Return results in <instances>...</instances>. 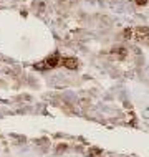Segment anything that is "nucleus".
I'll list each match as a JSON object with an SVG mask.
<instances>
[{"instance_id":"f257e3e1","label":"nucleus","mask_w":149,"mask_h":157,"mask_svg":"<svg viewBox=\"0 0 149 157\" xmlns=\"http://www.w3.org/2000/svg\"><path fill=\"white\" fill-rule=\"evenodd\" d=\"M134 33V38L139 41H144V43H149V28L146 27H138L133 30Z\"/></svg>"},{"instance_id":"f03ea898","label":"nucleus","mask_w":149,"mask_h":157,"mask_svg":"<svg viewBox=\"0 0 149 157\" xmlns=\"http://www.w3.org/2000/svg\"><path fill=\"white\" fill-rule=\"evenodd\" d=\"M61 63L65 65L66 68H78V61L75 60V58H65V60H61Z\"/></svg>"},{"instance_id":"20e7f679","label":"nucleus","mask_w":149,"mask_h":157,"mask_svg":"<svg viewBox=\"0 0 149 157\" xmlns=\"http://www.w3.org/2000/svg\"><path fill=\"white\" fill-rule=\"evenodd\" d=\"M139 3H141V5H144V3H146V0H139Z\"/></svg>"},{"instance_id":"7ed1b4c3","label":"nucleus","mask_w":149,"mask_h":157,"mask_svg":"<svg viewBox=\"0 0 149 157\" xmlns=\"http://www.w3.org/2000/svg\"><path fill=\"white\" fill-rule=\"evenodd\" d=\"M114 55H118V56H126V50H121V48H119V50H114V52H113Z\"/></svg>"}]
</instances>
